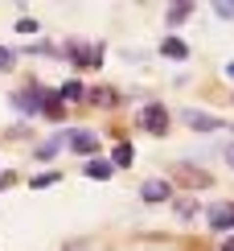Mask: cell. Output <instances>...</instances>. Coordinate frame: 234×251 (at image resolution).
I'll return each mask as SVG.
<instances>
[{
  "label": "cell",
  "mask_w": 234,
  "mask_h": 251,
  "mask_svg": "<svg viewBox=\"0 0 234 251\" xmlns=\"http://www.w3.org/2000/svg\"><path fill=\"white\" fill-rule=\"evenodd\" d=\"M111 169H115L111 161H91V165H87V177H94V181H103V177H111Z\"/></svg>",
  "instance_id": "obj_8"
},
{
  "label": "cell",
  "mask_w": 234,
  "mask_h": 251,
  "mask_svg": "<svg viewBox=\"0 0 234 251\" xmlns=\"http://www.w3.org/2000/svg\"><path fill=\"white\" fill-rule=\"evenodd\" d=\"M62 144H66V136H49V140L37 149V156H41V161H49V156H54V152L62 149Z\"/></svg>",
  "instance_id": "obj_9"
},
{
  "label": "cell",
  "mask_w": 234,
  "mask_h": 251,
  "mask_svg": "<svg viewBox=\"0 0 234 251\" xmlns=\"http://www.w3.org/2000/svg\"><path fill=\"white\" fill-rule=\"evenodd\" d=\"M4 185H13V173H0V190H4Z\"/></svg>",
  "instance_id": "obj_17"
},
{
  "label": "cell",
  "mask_w": 234,
  "mask_h": 251,
  "mask_svg": "<svg viewBox=\"0 0 234 251\" xmlns=\"http://www.w3.org/2000/svg\"><path fill=\"white\" fill-rule=\"evenodd\" d=\"M226 78H234V62H226Z\"/></svg>",
  "instance_id": "obj_18"
},
{
  "label": "cell",
  "mask_w": 234,
  "mask_h": 251,
  "mask_svg": "<svg viewBox=\"0 0 234 251\" xmlns=\"http://www.w3.org/2000/svg\"><path fill=\"white\" fill-rule=\"evenodd\" d=\"M168 194H173V190H168V181H156V177L140 185V198H144V202H164Z\"/></svg>",
  "instance_id": "obj_5"
},
{
  "label": "cell",
  "mask_w": 234,
  "mask_h": 251,
  "mask_svg": "<svg viewBox=\"0 0 234 251\" xmlns=\"http://www.w3.org/2000/svg\"><path fill=\"white\" fill-rule=\"evenodd\" d=\"M226 161H230V165H234V144H230V149H226Z\"/></svg>",
  "instance_id": "obj_20"
},
{
  "label": "cell",
  "mask_w": 234,
  "mask_h": 251,
  "mask_svg": "<svg viewBox=\"0 0 234 251\" xmlns=\"http://www.w3.org/2000/svg\"><path fill=\"white\" fill-rule=\"evenodd\" d=\"M222 251H234V239H226V243H222Z\"/></svg>",
  "instance_id": "obj_19"
},
{
  "label": "cell",
  "mask_w": 234,
  "mask_h": 251,
  "mask_svg": "<svg viewBox=\"0 0 234 251\" xmlns=\"http://www.w3.org/2000/svg\"><path fill=\"white\" fill-rule=\"evenodd\" d=\"M115 169H123V165H132V144H115Z\"/></svg>",
  "instance_id": "obj_10"
},
{
  "label": "cell",
  "mask_w": 234,
  "mask_h": 251,
  "mask_svg": "<svg viewBox=\"0 0 234 251\" xmlns=\"http://www.w3.org/2000/svg\"><path fill=\"white\" fill-rule=\"evenodd\" d=\"M214 8H218L222 17H234V4H214Z\"/></svg>",
  "instance_id": "obj_16"
},
{
  "label": "cell",
  "mask_w": 234,
  "mask_h": 251,
  "mask_svg": "<svg viewBox=\"0 0 234 251\" xmlns=\"http://www.w3.org/2000/svg\"><path fill=\"white\" fill-rule=\"evenodd\" d=\"M140 124H144L152 136H164V132H168V111L161 107V103H148V107L140 111Z\"/></svg>",
  "instance_id": "obj_1"
},
{
  "label": "cell",
  "mask_w": 234,
  "mask_h": 251,
  "mask_svg": "<svg viewBox=\"0 0 234 251\" xmlns=\"http://www.w3.org/2000/svg\"><path fill=\"white\" fill-rule=\"evenodd\" d=\"M161 50H164L168 58H177V62L189 54V50H185V41H181V37H164V46H161Z\"/></svg>",
  "instance_id": "obj_7"
},
{
  "label": "cell",
  "mask_w": 234,
  "mask_h": 251,
  "mask_svg": "<svg viewBox=\"0 0 234 251\" xmlns=\"http://www.w3.org/2000/svg\"><path fill=\"white\" fill-rule=\"evenodd\" d=\"M17 33H37V21H29V17L17 21Z\"/></svg>",
  "instance_id": "obj_15"
},
{
  "label": "cell",
  "mask_w": 234,
  "mask_h": 251,
  "mask_svg": "<svg viewBox=\"0 0 234 251\" xmlns=\"http://www.w3.org/2000/svg\"><path fill=\"white\" fill-rule=\"evenodd\" d=\"M13 103H17L21 111H37V99L29 95V91H25V95H13Z\"/></svg>",
  "instance_id": "obj_12"
},
{
  "label": "cell",
  "mask_w": 234,
  "mask_h": 251,
  "mask_svg": "<svg viewBox=\"0 0 234 251\" xmlns=\"http://www.w3.org/2000/svg\"><path fill=\"white\" fill-rule=\"evenodd\" d=\"M181 120H185L189 128H197V132H218V128H222V120H218V116H206V111H189V107L181 111Z\"/></svg>",
  "instance_id": "obj_3"
},
{
  "label": "cell",
  "mask_w": 234,
  "mask_h": 251,
  "mask_svg": "<svg viewBox=\"0 0 234 251\" xmlns=\"http://www.w3.org/2000/svg\"><path fill=\"white\" fill-rule=\"evenodd\" d=\"M13 62H17V58H13V50L0 46V70H13Z\"/></svg>",
  "instance_id": "obj_14"
},
{
  "label": "cell",
  "mask_w": 234,
  "mask_h": 251,
  "mask_svg": "<svg viewBox=\"0 0 234 251\" xmlns=\"http://www.w3.org/2000/svg\"><path fill=\"white\" fill-rule=\"evenodd\" d=\"M206 223H210V231H230L234 226V206L230 202H214L206 210Z\"/></svg>",
  "instance_id": "obj_2"
},
{
  "label": "cell",
  "mask_w": 234,
  "mask_h": 251,
  "mask_svg": "<svg viewBox=\"0 0 234 251\" xmlns=\"http://www.w3.org/2000/svg\"><path fill=\"white\" fill-rule=\"evenodd\" d=\"M54 181H58V173H37L29 185H33V190H41V185H54Z\"/></svg>",
  "instance_id": "obj_13"
},
{
  "label": "cell",
  "mask_w": 234,
  "mask_h": 251,
  "mask_svg": "<svg viewBox=\"0 0 234 251\" xmlns=\"http://www.w3.org/2000/svg\"><path fill=\"white\" fill-rule=\"evenodd\" d=\"M189 13H193V4H173V8H168V25H181Z\"/></svg>",
  "instance_id": "obj_11"
},
{
  "label": "cell",
  "mask_w": 234,
  "mask_h": 251,
  "mask_svg": "<svg viewBox=\"0 0 234 251\" xmlns=\"http://www.w3.org/2000/svg\"><path fill=\"white\" fill-rule=\"evenodd\" d=\"M66 144H70L74 152H82V156H91L94 149H99V136H94V132H70V136H66Z\"/></svg>",
  "instance_id": "obj_4"
},
{
  "label": "cell",
  "mask_w": 234,
  "mask_h": 251,
  "mask_svg": "<svg viewBox=\"0 0 234 251\" xmlns=\"http://www.w3.org/2000/svg\"><path fill=\"white\" fill-rule=\"evenodd\" d=\"M82 95H87V87H82V82H78V78H70V82H66V87H62V91H58V99H62V103H78Z\"/></svg>",
  "instance_id": "obj_6"
}]
</instances>
